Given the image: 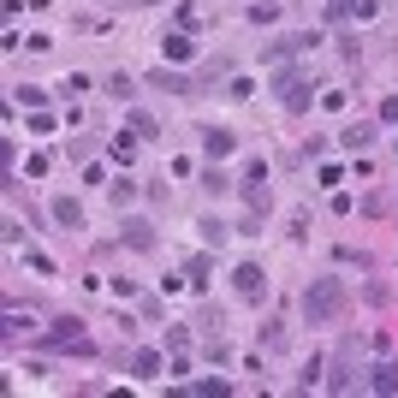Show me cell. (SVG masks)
Here are the masks:
<instances>
[{
  "label": "cell",
  "mask_w": 398,
  "mask_h": 398,
  "mask_svg": "<svg viewBox=\"0 0 398 398\" xmlns=\"http://www.w3.org/2000/svg\"><path fill=\"white\" fill-rule=\"evenodd\" d=\"M167 60H190V36H167Z\"/></svg>",
  "instance_id": "5"
},
{
  "label": "cell",
  "mask_w": 398,
  "mask_h": 398,
  "mask_svg": "<svg viewBox=\"0 0 398 398\" xmlns=\"http://www.w3.org/2000/svg\"><path fill=\"white\" fill-rule=\"evenodd\" d=\"M339 303H345V286H339V279H315L309 297H303V315H309V321H327V315H339Z\"/></svg>",
  "instance_id": "1"
},
{
  "label": "cell",
  "mask_w": 398,
  "mask_h": 398,
  "mask_svg": "<svg viewBox=\"0 0 398 398\" xmlns=\"http://www.w3.org/2000/svg\"><path fill=\"white\" fill-rule=\"evenodd\" d=\"M203 149H208V155H232V137H226V131H203Z\"/></svg>",
  "instance_id": "2"
},
{
  "label": "cell",
  "mask_w": 398,
  "mask_h": 398,
  "mask_svg": "<svg viewBox=\"0 0 398 398\" xmlns=\"http://www.w3.org/2000/svg\"><path fill=\"white\" fill-rule=\"evenodd\" d=\"M125 238L137 244V250H149V226H143V220H131V226H125Z\"/></svg>",
  "instance_id": "6"
},
{
  "label": "cell",
  "mask_w": 398,
  "mask_h": 398,
  "mask_svg": "<svg viewBox=\"0 0 398 398\" xmlns=\"http://www.w3.org/2000/svg\"><path fill=\"white\" fill-rule=\"evenodd\" d=\"M238 291L256 297V291H262V268H238Z\"/></svg>",
  "instance_id": "4"
},
{
  "label": "cell",
  "mask_w": 398,
  "mask_h": 398,
  "mask_svg": "<svg viewBox=\"0 0 398 398\" xmlns=\"http://www.w3.org/2000/svg\"><path fill=\"white\" fill-rule=\"evenodd\" d=\"M398 387V362H380L375 369V392H392Z\"/></svg>",
  "instance_id": "3"
}]
</instances>
